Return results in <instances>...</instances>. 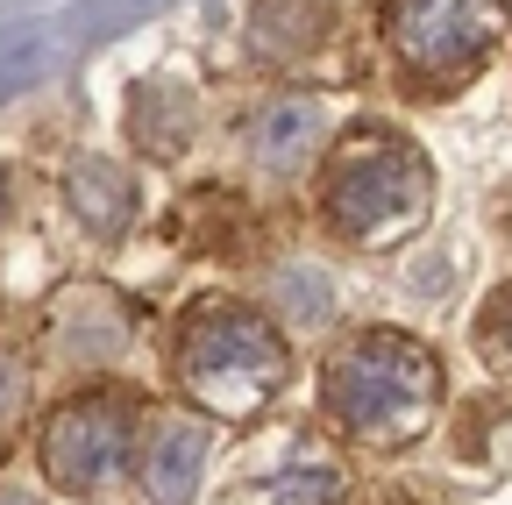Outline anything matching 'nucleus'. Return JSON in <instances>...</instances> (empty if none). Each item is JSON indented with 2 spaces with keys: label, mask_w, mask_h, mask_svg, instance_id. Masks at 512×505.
Wrapping results in <instances>:
<instances>
[{
  "label": "nucleus",
  "mask_w": 512,
  "mask_h": 505,
  "mask_svg": "<svg viewBox=\"0 0 512 505\" xmlns=\"http://www.w3.org/2000/svg\"><path fill=\"white\" fill-rule=\"evenodd\" d=\"M214 463V420L207 413H157L143 427V449H136V484L150 505H192L207 484Z\"/></svg>",
  "instance_id": "8"
},
{
  "label": "nucleus",
  "mask_w": 512,
  "mask_h": 505,
  "mask_svg": "<svg viewBox=\"0 0 512 505\" xmlns=\"http://www.w3.org/2000/svg\"><path fill=\"white\" fill-rule=\"evenodd\" d=\"M128 129H136V143H143V150L171 157V150L192 136V100H185V93H171V86H143V93H136V107H128Z\"/></svg>",
  "instance_id": "12"
},
{
  "label": "nucleus",
  "mask_w": 512,
  "mask_h": 505,
  "mask_svg": "<svg viewBox=\"0 0 512 505\" xmlns=\"http://www.w3.org/2000/svg\"><path fill=\"white\" fill-rule=\"evenodd\" d=\"M136 342V306L114 285H72L50 299V356L72 370H114Z\"/></svg>",
  "instance_id": "7"
},
{
  "label": "nucleus",
  "mask_w": 512,
  "mask_h": 505,
  "mask_svg": "<svg viewBox=\"0 0 512 505\" xmlns=\"http://www.w3.org/2000/svg\"><path fill=\"white\" fill-rule=\"evenodd\" d=\"M22 406H29V370H22V356L8 342H0V427H8Z\"/></svg>",
  "instance_id": "14"
},
{
  "label": "nucleus",
  "mask_w": 512,
  "mask_h": 505,
  "mask_svg": "<svg viewBox=\"0 0 512 505\" xmlns=\"http://www.w3.org/2000/svg\"><path fill=\"white\" fill-rule=\"evenodd\" d=\"M64 207H72L100 242H114V235L136 228V214H143V185H136V171L114 164V157H79L72 171H64Z\"/></svg>",
  "instance_id": "10"
},
{
  "label": "nucleus",
  "mask_w": 512,
  "mask_h": 505,
  "mask_svg": "<svg viewBox=\"0 0 512 505\" xmlns=\"http://www.w3.org/2000/svg\"><path fill=\"white\" fill-rule=\"evenodd\" d=\"M320 36H328V8L320 0H264L249 15V50L264 65H292V57L320 50Z\"/></svg>",
  "instance_id": "11"
},
{
  "label": "nucleus",
  "mask_w": 512,
  "mask_h": 505,
  "mask_svg": "<svg viewBox=\"0 0 512 505\" xmlns=\"http://www.w3.org/2000/svg\"><path fill=\"white\" fill-rule=\"evenodd\" d=\"M171 385L214 427H249L292 385V349L271 313H256L242 299H207L171 335Z\"/></svg>",
  "instance_id": "1"
},
{
  "label": "nucleus",
  "mask_w": 512,
  "mask_h": 505,
  "mask_svg": "<svg viewBox=\"0 0 512 505\" xmlns=\"http://www.w3.org/2000/svg\"><path fill=\"white\" fill-rule=\"evenodd\" d=\"M434 164L399 129H356L320 164V214L349 249H399L427 228Z\"/></svg>",
  "instance_id": "3"
},
{
  "label": "nucleus",
  "mask_w": 512,
  "mask_h": 505,
  "mask_svg": "<svg viewBox=\"0 0 512 505\" xmlns=\"http://www.w3.org/2000/svg\"><path fill=\"white\" fill-rule=\"evenodd\" d=\"M0 221H8V171H0Z\"/></svg>",
  "instance_id": "16"
},
{
  "label": "nucleus",
  "mask_w": 512,
  "mask_h": 505,
  "mask_svg": "<svg viewBox=\"0 0 512 505\" xmlns=\"http://www.w3.org/2000/svg\"><path fill=\"white\" fill-rule=\"evenodd\" d=\"M505 29H512L505 0H392L384 8V43H392L399 72L427 93L470 86L505 43Z\"/></svg>",
  "instance_id": "4"
},
{
  "label": "nucleus",
  "mask_w": 512,
  "mask_h": 505,
  "mask_svg": "<svg viewBox=\"0 0 512 505\" xmlns=\"http://www.w3.org/2000/svg\"><path fill=\"white\" fill-rule=\"evenodd\" d=\"M491 505H512V484H505V491H498V498H491Z\"/></svg>",
  "instance_id": "17"
},
{
  "label": "nucleus",
  "mask_w": 512,
  "mask_h": 505,
  "mask_svg": "<svg viewBox=\"0 0 512 505\" xmlns=\"http://www.w3.org/2000/svg\"><path fill=\"white\" fill-rule=\"evenodd\" d=\"M0 505H36V498L29 491H0Z\"/></svg>",
  "instance_id": "15"
},
{
  "label": "nucleus",
  "mask_w": 512,
  "mask_h": 505,
  "mask_svg": "<svg viewBox=\"0 0 512 505\" xmlns=\"http://www.w3.org/2000/svg\"><path fill=\"white\" fill-rule=\"evenodd\" d=\"M136 420H143V406L128 399V392H114V385L64 399V406L50 413V427H43V449H36L43 484H57L64 498H100V491H114L128 470H136V449H143V441H136Z\"/></svg>",
  "instance_id": "5"
},
{
  "label": "nucleus",
  "mask_w": 512,
  "mask_h": 505,
  "mask_svg": "<svg viewBox=\"0 0 512 505\" xmlns=\"http://www.w3.org/2000/svg\"><path fill=\"white\" fill-rule=\"evenodd\" d=\"M477 349H484L491 370L512 377V278H505V285L484 299V313H477Z\"/></svg>",
  "instance_id": "13"
},
{
  "label": "nucleus",
  "mask_w": 512,
  "mask_h": 505,
  "mask_svg": "<svg viewBox=\"0 0 512 505\" xmlns=\"http://www.w3.org/2000/svg\"><path fill=\"white\" fill-rule=\"evenodd\" d=\"M441 356L399 328H363L349 335L328 370H320V413L363 449H406L441 413Z\"/></svg>",
  "instance_id": "2"
},
{
  "label": "nucleus",
  "mask_w": 512,
  "mask_h": 505,
  "mask_svg": "<svg viewBox=\"0 0 512 505\" xmlns=\"http://www.w3.org/2000/svg\"><path fill=\"white\" fill-rule=\"evenodd\" d=\"M320 143H328V107L313 93H278L249 121V164L264 178H299L320 157Z\"/></svg>",
  "instance_id": "9"
},
{
  "label": "nucleus",
  "mask_w": 512,
  "mask_h": 505,
  "mask_svg": "<svg viewBox=\"0 0 512 505\" xmlns=\"http://www.w3.org/2000/svg\"><path fill=\"white\" fill-rule=\"evenodd\" d=\"M349 498V463L306 427H278L242 456L228 505H342Z\"/></svg>",
  "instance_id": "6"
}]
</instances>
